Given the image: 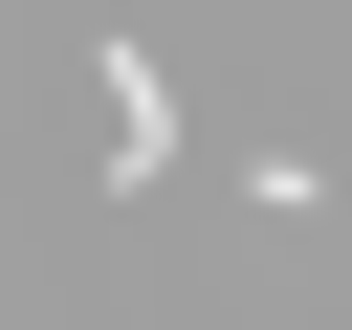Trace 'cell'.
I'll return each mask as SVG.
<instances>
[{
	"label": "cell",
	"instance_id": "1",
	"mask_svg": "<svg viewBox=\"0 0 352 330\" xmlns=\"http://www.w3.org/2000/svg\"><path fill=\"white\" fill-rule=\"evenodd\" d=\"M110 176H176V88H154L132 44H110Z\"/></svg>",
	"mask_w": 352,
	"mask_h": 330
}]
</instances>
